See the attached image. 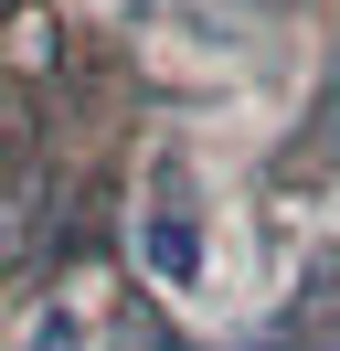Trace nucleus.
Returning a JSON list of instances; mask_svg holds the SVG:
<instances>
[{
	"label": "nucleus",
	"mask_w": 340,
	"mask_h": 351,
	"mask_svg": "<svg viewBox=\"0 0 340 351\" xmlns=\"http://www.w3.org/2000/svg\"><path fill=\"white\" fill-rule=\"evenodd\" d=\"M138 266L170 298H191V287L212 277V213H202V181H191L181 160H160V181H149V202H138Z\"/></svg>",
	"instance_id": "1"
},
{
	"label": "nucleus",
	"mask_w": 340,
	"mask_h": 351,
	"mask_svg": "<svg viewBox=\"0 0 340 351\" xmlns=\"http://www.w3.org/2000/svg\"><path fill=\"white\" fill-rule=\"evenodd\" d=\"M21 351H85V308H32V319H21Z\"/></svg>",
	"instance_id": "2"
}]
</instances>
